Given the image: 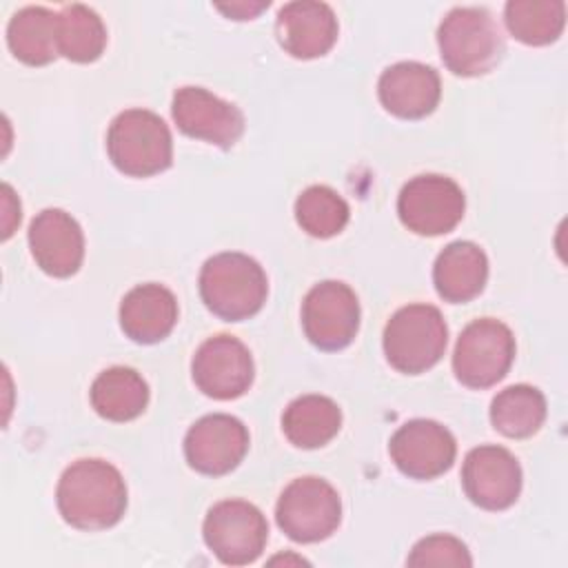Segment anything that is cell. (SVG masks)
Instances as JSON below:
<instances>
[{"instance_id": "8fae6325", "label": "cell", "mask_w": 568, "mask_h": 568, "mask_svg": "<svg viewBox=\"0 0 568 568\" xmlns=\"http://www.w3.org/2000/svg\"><path fill=\"white\" fill-rule=\"evenodd\" d=\"M253 357L233 335H215L200 344L191 362L195 386L213 399H235L253 384Z\"/></svg>"}, {"instance_id": "6da1fadb", "label": "cell", "mask_w": 568, "mask_h": 568, "mask_svg": "<svg viewBox=\"0 0 568 568\" xmlns=\"http://www.w3.org/2000/svg\"><path fill=\"white\" fill-rule=\"evenodd\" d=\"M55 501L62 519L80 530L115 526L126 510V484L104 459H78L60 477Z\"/></svg>"}, {"instance_id": "484cf974", "label": "cell", "mask_w": 568, "mask_h": 568, "mask_svg": "<svg viewBox=\"0 0 568 568\" xmlns=\"http://www.w3.org/2000/svg\"><path fill=\"white\" fill-rule=\"evenodd\" d=\"M106 47L102 18L87 4H67L58 11V51L73 62H93Z\"/></svg>"}, {"instance_id": "83f0119b", "label": "cell", "mask_w": 568, "mask_h": 568, "mask_svg": "<svg viewBox=\"0 0 568 568\" xmlns=\"http://www.w3.org/2000/svg\"><path fill=\"white\" fill-rule=\"evenodd\" d=\"M408 566H470L473 557L466 544L453 535H428L419 539L408 559Z\"/></svg>"}, {"instance_id": "d4e9b609", "label": "cell", "mask_w": 568, "mask_h": 568, "mask_svg": "<svg viewBox=\"0 0 568 568\" xmlns=\"http://www.w3.org/2000/svg\"><path fill=\"white\" fill-rule=\"evenodd\" d=\"M504 20L513 38L524 44L541 47L555 42L566 24L564 0H510L504 7Z\"/></svg>"}, {"instance_id": "7a4b0ae2", "label": "cell", "mask_w": 568, "mask_h": 568, "mask_svg": "<svg viewBox=\"0 0 568 568\" xmlns=\"http://www.w3.org/2000/svg\"><path fill=\"white\" fill-rule=\"evenodd\" d=\"M200 295L206 308L226 320L240 322L255 315L266 302V273L244 253H217L200 271Z\"/></svg>"}, {"instance_id": "5b68a950", "label": "cell", "mask_w": 568, "mask_h": 568, "mask_svg": "<svg viewBox=\"0 0 568 568\" xmlns=\"http://www.w3.org/2000/svg\"><path fill=\"white\" fill-rule=\"evenodd\" d=\"M448 342L444 315L433 304H408L393 313L384 328V353L388 364L406 375L435 366Z\"/></svg>"}, {"instance_id": "d6986e66", "label": "cell", "mask_w": 568, "mask_h": 568, "mask_svg": "<svg viewBox=\"0 0 568 568\" xmlns=\"http://www.w3.org/2000/svg\"><path fill=\"white\" fill-rule=\"evenodd\" d=\"M178 322L175 295L162 284H140L120 302V326L138 344L164 339Z\"/></svg>"}, {"instance_id": "ac0fdd59", "label": "cell", "mask_w": 568, "mask_h": 568, "mask_svg": "<svg viewBox=\"0 0 568 568\" xmlns=\"http://www.w3.org/2000/svg\"><path fill=\"white\" fill-rule=\"evenodd\" d=\"M377 95L386 111L404 120H419L435 111L442 98L439 73L422 62H395L377 82Z\"/></svg>"}, {"instance_id": "4316f807", "label": "cell", "mask_w": 568, "mask_h": 568, "mask_svg": "<svg viewBox=\"0 0 568 568\" xmlns=\"http://www.w3.org/2000/svg\"><path fill=\"white\" fill-rule=\"evenodd\" d=\"M346 200L324 184H313L295 200V220L313 237H333L348 222Z\"/></svg>"}, {"instance_id": "8992f818", "label": "cell", "mask_w": 568, "mask_h": 568, "mask_svg": "<svg viewBox=\"0 0 568 568\" xmlns=\"http://www.w3.org/2000/svg\"><path fill=\"white\" fill-rule=\"evenodd\" d=\"M277 526L300 544H315L331 537L342 521V499L322 477L293 479L275 506Z\"/></svg>"}, {"instance_id": "2e32d148", "label": "cell", "mask_w": 568, "mask_h": 568, "mask_svg": "<svg viewBox=\"0 0 568 568\" xmlns=\"http://www.w3.org/2000/svg\"><path fill=\"white\" fill-rule=\"evenodd\" d=\"M29 248L44 273L69 277L82 264L84 235L80 224L67 211L44 209L29 226Z\"/></svg>"}, {"instance_id": "cb8c5ba5", "label": "cell", "mask_w": 568, "mask_h": 568, "mask_svg": "<svg viewBox=\"0 0 568 568\" xmlns=\"http://www.w3.org/2000/svg\"><path fill=\"white\" fill-rule=\"evenodd\" d=\"M546 419V397L539 388L515 384L499 390L490 404V422L506 437L524 439L535 435Z\"/></svg>"}, {"instance_id": "4fadbf2b", "label": "cell", "mask_w": 568, "mask_h": 568, "mask_svg": "<svg viewBox=\"0 0 568 568\" xmlns=\"http://www.w3.org/2000/svg\"><path fill=\"white\" fill-rule=\"evenodd\" d=\"M388 453L395 466L410 479H435L453 466L457 444L453 433L439 422L410 419L393 433Z\"/></svg>"}, {"instance_id": "7402d4cb", "label": "cell", "mask_w": 568, "mask_h": 568, "mask_svg": "<svg viewBox=\"0 0 568 568\" xmlns=\"http://www.w3.org/2000/svg\"><path fill=\"white\" fill-rule=\"evenodd\" d=\"M91 406L111 422L135 419L149 404V386L142 375L129 366H111L91 384Z\"/></svg>"}, {"instance_id": "ffe728a7", "label": "cell", "mask_w": 568, "mask_h": 568, "mask_svg": "<svg viewBox=\"0 0 568 568\" xmlns=\"http://www.w3.org/2000/svg\"><path fill=\"white\" fill-rule=\"evenodd\" d=\"M488 280L486 253L466 240L450 242L435 260L433 282L446 302L464 304L484 291Z\"/></svg>"}, {"instance_id": "44dd1931", "label": "cell", "mask_w": 568, "mask_h": 568, "mask_svg": "<svg viewBox=\"0 0 568 568\" xmlns=\"http://www.w3.org/2000/svg\"><path fill=\"white\" fill-rule=\"evenodd\" d=\"M7 44L11 53L31 67H42L60 55L58 13L47 7H22L7 24Z\"/></svg>"}, {"instance_id": "30bf717a", "label": "cell", "mask_w": 568, "mask_h": 568, "mask_svg": "<svg viewBox=\"0 0 568 568\" xmlns=\"http://www.w3.org/2000/svg\"><path fill=\"white\" fill-rule=\"evenodd\" d=\"M302 326L308 342L322 351L348 346L359 328L355 291L337 280L315 284L302 302Z\"/></svg>"}, {"instance_id": "f546056e", "label": "cell", "mask_w": 568, "mask_h": 568, "mask_svg": "<svg viewBox=\"0 0 568 568\" xmlns=\"http://www.w3.org/2000/svg\"><path fill=\"white\" fill-rule=\"evenodd\" d=\"M268 7V2H233V4H217V9L235 20H248L255 18L260 11H264Z\"/></svg>"}, {"instance_id": "3957f363", "label": "cell", "mask_w": 568, "mask_h": 568, "mask_svg": "<svg viewBox=\"0 0 568 568\" xmlns=\"http://www.w3.org/2000/svg\"><path fill=\"white\" fill-rule=\"evenodd\" d=\"M444 64L455 75L488 73L504 53V38L493 16L481 7H455L437 29Z\"/></svg>"}, {"instance_id": "5bb4252c", "label": "cell", "mask_w": 568, "mask_h": 568, "mask_svg": "<svg viewBox=\"0 0 568 568\" xmlns=\"http://www.w3.org/2000/svg\"><path fill=\"white\" fill-rule=\"evenodd\" d=\"M466 497L486 510L513 506L521 490V468L517 457L504 446H477L462 466Z\"/></svg>"}, {"instance_id": "9a60e30c", "label": "cell", "mask_w": 568, "mask_h": 568, "mask_svg": "<svg viewBox=\"0 0 568 568\" xmlns=\"http://www.w3.org/2000/svg\"><path fill=\"white\" fill-rule=\"evenodd\" d=\"M248 450L246 426L224 413L200 417L184 437V457L202 475L231 473Z\"/></svg>"}, {"instance_id": "7c38bea8", "label": "cell", "mask_w": 568, "mask_h": 568, "mask_svg": "<svg viewBox=\"0 0 568 568\" xmlns=\"http://www.w3.org/2000/svg\"><path fill=\"white\" fill-rule=\"evenodd\" d=\"M171 113L184 135L220 149H231L244 133V113L202 87L178 89Z\"/></svg>"}, {"instance_id": "f1b7e54d", "label": "cell", "mask_w": 568, "mask_h": 568, "mask_svg": "<svg viewBox=\"0 0 568 568\" xmlns=\"http://www.w3.org/2000/svg\"><path fill=\"white\" fill-rule=\"evenodd\" d=\"M2 237L7 240L13 233L16 224H20V202L9 184H2Z\"/></svg>"}, {"instance_id": "603a6c76", "label": "cell", "mask_w": 568, "mask_h": 568, "mask_svg": "<svg viewBox=\"0 0 568 568\" xmlns=\"http://www.w3.org/2000/svg\"><path fill=\"white\" fill-rule=\"evenodd\" d=\"M342 426L339 406L326 395H302L282 415V430L297 448H320L328 444Z\"/></svg>"}, {"instance_id": "e0dca14e", "label": "cell", "mask_w": 568, "mask_h": 568, "mask_svg": "<svg viewBox=\"0 0 568 568\" xmlns=\"http://www.w3.org/2000/svg\"><path fill=\"white\" fill-rule=\"evenodd\" d=\"M275 33L286 53L311 60L331 51L337 40V18L326 2L295 0L277 11Z\"/></svg>"}, {"instance_id": "9c48e42d", "label": "cell", "mask_w": 568, "mask_h": 568, "mask_svg": "<svg viewBox=\"0 0 568 568\" xmlns=\"http://www.w3.org/2000/svg\"><path fill=\"white\" fill-rule=\"evenodd\" d=\"M466 197L462 186L437 173L408 180L397 197L402 224L417 235H442L453 231L464 217Z\"/></svg>"}, {"instance_id": "52a82bcc", "label": "cell", "mask_w": 568, "mask_h": 568, "mask_svg": "<svg viewBox=\"0 0 568 568\" xmlns=\"http://www.w3.org/2000/svg\"><path fill=\"white\" fill-rule=\"evenodd\" d=\"M515 359L513 331L493 317L473 320L457 337L455 377L468 388H488L506 377Z\"/></svg>"}, {"instance_id": "ba28073f", "label": "cell", "mask_w": 568, "mask_h": 568, "mask_svg": "<svg viewBox=\"0 0 568 568\" xmlns=\"http://www.w3.org/2000/svg\"><path fill=\"white\" fill-rule=\"evenodd\" d=\"M204 544L226 566L255 561L268 539L262 510L244 499H224L209 508L202 526Z\"/></svg>"}, {"instance_id": "277c9868", "label": "cell", "mask_w": 568, "mask_h": 568, "mask_svg": "<svg viewBox=\"0 0 568 568\" xmlns=\"http://www.w3.org/2000/svg\"><path fill=\"white\" fill-rule=\"evenodd\" d=\"M113 166L131 178H149L171 166L173 140L164 120L146 109L118 113L106 131Z\"/></svg>"}]
</instances>
